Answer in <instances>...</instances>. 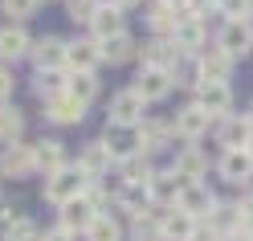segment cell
<instances>
[{"label":"cell","instance_id":"cell-1","mask_svg":"<svg viewBox=\"0 0 253 241\" xmlns=\"http://www.w3.org/2000/svg\"><path fill=\"white\" fill-rule=\"evenodd\" d=\"M90 188V176L78 168V164H66V168H57L53 176H45V184H41V196L45 204H70L74 196H82V192Z\"/></svg>","mask_w":253,"mask_h":241},{"label":"cell","instance_id":"cell-2","mask_svg":"<svg viewBox=\"0 0 253 241\" xmlns=\"http://www.w3.org/2000/svg\"><path fill=\"white\" fill-rule=\"evenodd\" d=\"M37 172V155H33V143H8L0 147V176L4 180H25V176Z\"/></svg>","mask_w":253,"mask_h":241},{"label":"cell","instance_id":"cell-3","mask_svg":"<svg viewBox=\"0 0 253 241\" xmlns=\"http://www.w3.org/2000/svg\"><path fill=\"white\" fill-rule=\"evenodd\" d=\"M216 45H220V49H225L233 61L245 57V53L253 49V21H249V17H233V21H225V25H220Z\"/></svg>","mask_w":253,"mask_h":241},{"label":"cell","instance_id":"cell-4","mask_svg":"<svg viewBox=\"0 0 253 241\" xmlns=\"http://www.w3.org/2000/svg\"><path fill=\"white\" fill-rule=\"evenodd\" d=\"M102 143L110 147V155H115V168L123 164V159L143 155V139H139V127H119V123H106Z\"/></svg>","mask_w":253,"mask_h":241},{"label":"cell","instance_id":"cell-5","mask_svg":"<svg viewBox=\"0 0 253 241\" xmlns=\"http://www.w3.org/2000/svg\"><path fill=\"white\" fill-rule=\"evenodd\" d=\"M143 110H147V102L139 98L131 86H126V90H119L115 98H110V106H106V123H119V127H139V123L147 119Z\"/></svg>","mask_w":253,"mask_h":241},{"label":"cell","instance_id":"cell-6","mask_svg":"<svg viewBox=\"0 0 253 241\" xmlns=\"http://www.w3.org/2000/svg\"><path fill=\"white\" fill-rule=\"evenodd\" d=\"M212 123H216V119H212L200 102H188L180 115L171 119V131H176L184 143H196V139H204V135H209V127H212Z\"/></svg>","mask_w":253,"mask_h":241},{"label":"cell","instance_id":"cell-7","mask_svg":"<svg viewBox=\"0 0 253 241\" xmlns=\"http://www.w3.org/2000/svg\"><path fill=\"white\" fill-rule=\"evenodd\" d=\"M98 217H102V213H98V204H94V200L86 196V192H82V196H74L70 204H61L57 225H61V229H70V233H86V229H90V225L98 221Z\"/></svg>","mask_w":253,"mask_h":241},{"label":"cell","instance_id":"cell-8","mask_svg":"<svg viewBox=\"0 0 253 241\" xmlns=\"http://www.w3.org/2000/svg\"><path fill=\"white\" fill-rule=\"evenodd\" d=\"M216 172H220V180H225V184L249 188V184H253V155H249L245 147H241V151H220Z\"/></svg>","mask_w":253,"mask_h":241},{"label":"cell","instance_id":"cell-9","mask_svg":"<svg viewBox=\"0 0 253 241\" xmlns=\"http://www.w3.org/2000/svg\"><path fill=\"white\" fill-rule=\"evenodd\" d=\"M180 196H184V180H180L171 168L151 176V184H147V200H151V208H176Z\"/></svg>","mask_w":253,"mask_h":241},{"label":"cell","instance_id":"cell-10","mask_svg":"<svg viewBox=\"0 0 253 241\" xmlns=\"http://www.w3.org/2000/svg\"><path fill=\"white\" fill-rule=\"evenodd\" d=\"M171 86H176V82H171V70H155V66H143L131 90H135L143 102H164L168 94H171Z\"/></svg>","mask_w":253,"mask_h":241},{"label":"cell","instance_id":"cell-11","mask_svg":"<svg viewBox=\"0 0 253 241\" xmlns=\"http://www.w3.org/2000/svg\"><path fill=\"white\" fill-rule=\"evenodd\" d=\"M249 139H253V123L249 115H225V119H216V143L225 151H241L249 147Z\"/></svg>","mask_w":253,"mask_h":241},{"label":"cell","instance_id":"cell-12","mask_svg":"<svg viewBox=\"0 0 253 241\" xmlns=\"http://www.w3.org/2000/svg\"><path fill=\"white\" fill-rule=\"evenodd\" d=\"M102 61V45L94 37H82V41H70L66 45V70L70 74H94Z\"/></svg>","mask_w":253,"mask_h":241},{"label":"cell","instance_id":"cell-13","mask_svg":"<svg viewBox=\"0 0 253 241\" xmlns=\"http://www.w3.org/2000/svg\"><path fill=\"white\" fill-rule=\"evenodd\" d=\"M78 168L90 176V184H98L102 176H110V168H115V155H110V147H106L102 139H94V143H86V147L78 151Z\"/></svg>","mask_w":253,"mask_h":241},{"label":"cell","instance_id":"cell-14","mask_svg":"<svg viewBox=\"0 0 253 241\" xmlns=\"http://www.w3.org/2000/svg\"><path fill=\"white\" fill-rule=\"evenodd\" d=\"M204 37H209V29H204L200 17H188V12H180V21H176V33H171V41H176V49L188 53V57H196L204 49Z\"/></svg>","mask_w":253,"mask_h":241},{"label":"cell","instance_id":"cell-15","mask_svg":"<svg viewBox=\"0 0 253 241\" xmlns=\"http://www.w3.org/2000/svg\"><path fill=\"white\" fill-rule=\"evenodd\" d=\"M196 66H200V82H229L233 57L220 49V45H204V49L196 53Z\"/></svg>","mask_w":253,"mask_h":241},{"label":"cell","instance_id":"cell-16","mask_svg":"<svg viewBox=\"0 0 253 241\" xmlns=\"http://www.w3.org/2000/svg\"><path fill=\"white\" fill-rule=\"evenodd\" d=\"M66 45L70 41H61L53 33H45L33 41V49H29V57H33V66L37 70H66Z\"/></svg>","mask_w":253,"mask_h":241},{"label":"cell","instance_id":"cell-17","mask_svg":"<svg viewBox=\"0 0 253 241\" xmlns=\"http://www.w3.org/2000/svg\"><path fill=\"white\" fill-rule=\"evenodd\" d=\"M171 172H176L184 184H200L204 176H209V155L200 147H180L176 159H171Z\"/></svg>","mask_w":253,"mask_h":241},{"label":"cell","instance_id":"cell-18","mask_svg":"<svg viewBox=\"0 0 253 241\" xmlns=\"http://www.w3.org/2000/svg\"><path fill=\"white\" fill-rule=\"evenodd\" d=\"M196 102L209 110L212 119H225L233 110V90H229V82H200L196 86Z\"/></svg>","mask_w":253,"mask_h":241},{"label":"cell","instance_id":"cell-19","mask_svg":"<svg viewBox=\"0 0 253 241\" xmlns=\"http://www.w3.org/2000/svg\"><path fill=\"white\" fill-rule=\"evenodd\" d=\"M160 229H164V241H188L200 229V221L176 204V208H160Z\"/></svg>","mask_w":253,"mask_h":241},{"label":"cell","instance_id":"cell-20","mask_svg":"<svg viewBox=\"0 0 253 241\" xmlns=\"http://www.w3.org/2000/svg\"><path fill=\"white\" fill-rule=\"evenodd\" d=\"M220 200H216V192L209 188V184H184V196H180V208H184V213H192L196 221H209V213H212V208H216Z\"/></svg>","mask_w":253,"mask_h":241},{"label":"cell","instance_id":"cell-21","mask_svg":"<svg viewBox=\"0 0 253 241\" xmlns=\"http://www.w3.org/2000/svg\"><path fill=\"white\" fill-rule=\"evenodd\" d=\"M119 33H126V25H123V12L115 8V4H98V12H94V21H90V37L94 41H110V37H119Z\"/></svg>","mask_w":253,"mask_h":241},{"label":"cell","instance_id":"cell-22","mask_svg":"<svg viewBox=\"0 0 253 241\" xmlns=\"http://www.w3.org/2000/svg\"><path fill=\"white\" fill-rule=\"evenodd\" d=\"M45 119L57 123V127H78V123L86 119V106L78 102V98H70V94H61V98L45 102Z\"/></svg>","mask_w":253,"mask_h":241},{"label":"cell","instance_id":"cell-23","mask_svg":"<svg viewBox=\"0 0 253 241\" xmlns=\"http://www.w3.org/2000/svg\"><path fill=\"white\" fill-rule=\"evenodd\" d=\"M29 49H33V37L25 33V25H4L0 29V61L29 57Z\"/></svg>","mask_w":253,"mask_h":241},{"label":"cell","instance_id":"cell-24","mask_svg":"<svg viewBox=\"0 0 253 241\" xmlns=\"http://www.w3.org/2000/svg\"><path fill=\"white\" fill-rule=\"evenodd\" d=\"M180 57H184V53L176 49V41H171V37H151V41L143 45V66H155V70H171Z\"/></svg>","mask_w":253,"mask_h":241},{"label":"cell","instance_id":"cell-25","mask_svg":"<svg viewBox=\"0 0 253 241\" xmlns=\"http://www.w3.org/2000/svg\"><path fill=\"white\" fill-rule=\"evenodd\" d=\"M33 155H37V172H41V176H53L57 168H66V143H61V139H41V143H33Z\"/></svg>","mask_w":253,"mask_h":241},{"label":"cell","instance_id":"cell-26","mask_svg":"<svg viewBox=\"0 0 253 241\" xmlns=\"http://www.w3.org/2000/svg\"><path fill=\"white\" fill-rule=\"evenodd\" d=\"M171 135H176V131H171V123H164V119H143V123H139V139H143V155H151V151H164Z\"/></svg>","mask_w":253,"mask_h":241},{"label":"cell","instance_id":"cell-27","mask_svg":"<svg viewBox=\"0 0 253 241\" xmlns=\"http://www.w3.org/2000/svg\"><path fill=\"white\" fill-rule=\"evenodd\" d=\"M66 86H70V78L61 74V70H37V74H33V94H37L41 102L61 98V94H66Z\"/></svg>","mask_w":253,"mask_h":241},{"label":"cell","instance_id":"cell-28","mask_svg":"<svg viewBox=\"0 0 253 241\" xmlns=\"http://www.w3.org/2000/svg\"><path fill=\"white\" fill-rule=\"evenodd\" d=\"M102 45V61H110V66H123V61H131L139 53V45L131 33H119V37H110V41H98Z\"/></svg>","mask_w":253,"mask_h":241},{"label":"cell","instance_id":"cell-29","mask_svg":"<svg viewBox=\"0 0 253 241\" xmlns=\"http://www.w3.org/2000/svg\"><path fill=\"white\" fill-rule=\"evenodd\" d=\"M131 241H164V229H160V208H147V213L131 217Z\"/></svg>","mask_w":253,"mask_h":241},{"label":"cell","instance_id":"cell-30","mask_svg":"<svg viewBox=\"0 0 253 241\" xmlns=\"http://www.w3.org/2000/svg\"><path fill=\"white\" fill-rule=\"evenodd\" d=\"M200 225H209V229H212V233H220V237L237 233V229H241V217H237V204H216L212 213H209V221H200Z\"/></svg>","mask_w":253,"mask_h":241},{"label":"cell","instance_id":"cell-31","mask_svg":"<svg viewBox=\"0 0 253 241\" xmlns=\"http://www.w3.org/2000/svg\"><path fill=\"white\" fill-rule=\"evenodd\" d=\"M82 241H123V221H119L115 213H102V217L82 233Z\"/></svg>","mask_w":253,"mask_h":241},{"label":"cell","instance_id":"cell-32","mask_svg":"<svg viewBox=\"0 0 253 241\" xmlns=\"http://www.w3.org/2000/svg\"><path fill=\"white\" fill-rule=\"evenodd\" d=\"M115 176H119L123 184H143V188H147L155 172H151V164H147V155H135V159H123Z\"/></svg>","mask_w":253,"mask_h":241},{"label":"cell","instance_id":"cell-33","mask_svg":"<svg viewBox=\"0 0 253 241\" xmlns=\"http://www.w3.org/2000/svg\"><path fill=\"white\" fill-rule=\"evenodd\" d=\"M21 131H25V115L17 106H0V147H8V143H17L21 139Z\"/></svg>","mask_w":253,"mask_h":241},{"label":"cell","instance_id":"cell-34","mask_svg":"<svg viewBox=\"0 0 253 241\" xmlns=\"http://www.w3.org/2000/svg\"><path fill=\"white\" fill-rule=\"evenodd\" d=\"M66 94H70V98H78L82 106H90L94 98H98V78H94V74H70Z\"/></svg>","mask_w":253,"mask_h":241},{"label":"cell","instance_id":"cell-35","mask_svg":"<svg viewBox=\"0 0 253 241\" xmlns=\"http://www.w3.org/2000/svg\"><path fill=\"white\" fill-rule=\"evenodd\" d=\"M176 21H180V12H171V8H164V4H155L151 8V17H147V29L155 37H171L176 33Z\"/></svg>","mask_w":253,"mask_h":241},{"label":"cell","instance_id":"cell-36","mask_svg":"<svg viewBox=\"0 0 253 241\" xmlns=\"http://www.w3.org/2000/svg\"><path fill=\"white\" fill-rule=\"evenodd\" d=\"M0 8H4V17H12V25H21L41 8V0H0Z\"/></svg>","mask_w":253,"mask_h":241},{"label":"cell","instance_id":"cell-37","mask_svg":"<svg viewBox=\"0 0 253 241\" xmlns=\"http://www.w3.org/2000/svg\"><path fill=\"white\" fill-rule=\"evenodd\" d=\"M4 241H41V229L33 217H17L12 221V229L4 233Z\"/></svg>","mask_w":253,"mask_h":241},{"label":"cell","instance_id":"cell-38","mask_svg":"<svg viewBox=\"0 0 253 241\" xmlns=\"http://www.w3.org/2000/svg\"><path fill=\"white\" fill-rule=\"evenodd\" d=\"M98 4H102V0H70V17L82 21V25H90L94 12H98Z\"/></svg>","mask_w":253,"mask_h":241},{"label":"cell","instance_id":"cell-39","mask_svg":"<svg viewBox=\"0 0 253 241\" xmlns=\"http://www.w3.org/2000/svg\"><path fill=\"white\" fill-rule=\"evenodd\" d=\"M237 217H241V229L253 233V192H245V196L237 200Z\"/></svg>","mask_w":253,"mask_h":241},{"label":"cell","instance_id":"cell-40","mask_svg":"<svg viewBox=\"0 0 253 241\" xmlns=\"http://www.w3.org/2000/svg\"><path fill=\"white\" fill-rule=\"evenodd\" d=\"M8 98H12V70L0 66V106H4Z\"/></svg>","mask_w":253,"mask_h":241},{"label":"cell","instance_id":"cell-41","mask_svg":"<svg viewBox=\"0 0 253 241\" xmlns=\"http://www.w3.org/2000/svg\"><path fill=\"white\" fill-rule=\"evenodd\" d=\"M21 213H17V208H12V204H4V200H0V233H8L12 229V221H17Z\"/></svg>","mask_w":253,"mask_h":241},{"label":"cell","instance_id":"cell-42","mask_svg":"<svg viewBox=\"0 0 253 241\" xmlns=\"http://www.w3.org/2000/svg\"><path fill=\"white\" fill-rule=\"evenodd\" d=\"M41 241H78V233H70V229H61V225H53V229H45V233H41Z\"/></svg>","mask_w":253,"mask_h":241},{"label":"cell","instance_id":"cell-43","mask_svg":"<svg viewBox=\"0 0 253 241\" xmlns=\"http://www.w3.org/2000/svg\"><path fill=\"white\" fill-rule=\"evenodd\" d=\"M188 241H220V233H212L209 225H200V229H196L192 237H188Z\"/></svg>","mask_w":253,"mask_h":241},{"label":"cell","instance_id":"cell-44","mask_svg":"<svg viewBox=\"0 0 253 241\" xmlns=\"http://www.w3.org/2000/svg\"><path fill=\"white\" fill-rule=\"evenodd\" d=\"M155 4H164V8H171V12H188L192 0H155Z\"/></svg>","mask_w":253,"mask_h":241},{"label":"cell","instance_id":"cell-45","mask_svg":"<svg viewBox=\"0 0 253 241\" xmlns=\"http://www.w3.org/2000/svg\"><path fill=\"white\" fill-rule=\"evenodd\" d=\"M220 241H253V233H245V229H237V233H229V237H220Z\"/></svg>","mask_w":253,"mask_h":241},{"label":"cell","instance_id":"cell-46","mask_svg":"<svg viewBox=\"0 0 253 241\" xmlns=\"http://www.w3.org/2000/svg\"><path fill=\"white\" fill-rule=\"evenodd\" d=\"M106 4H115L119 12H126V8H131V4H139V0H106Z\"/></svg>","mask_w":253,"mask_h":241},{"label":"cell","instance_id":"cell-47","mask_svg":"<svg viewBox=\"0 0 253 241\" xmlns=\"http://www.w3.org/2000/svg\"><path fill=\"white\" fill-rule=\"evenodd\" d=\"M241 12H245V17L253 21V0H241Z\"/></svg>","mask_w":253,"mask_h":241},{"label":"cell","instance_id":"cell-48","mask_svg":"<svg viewBox=\"0 0 253 241\" xmlns=\"http://www.w3.org/2000/svg\"><path fill=\"white\" fill-rule=\"evenodd\" d=\"M245 151H249V155H253V139H249V147H245Z\"/></svg>","mask_w":253,"mask_h":241},{"label":"cell","instance_id":"cell-49","mask_svg":"<svg viewBox=\"0 0 253 241\" xmlns=\"http://www.w3.org/2000/svg\"><path fill=\"white\" fill-rule=\"evenodd\" d=\"M249 123H253V106H249Z\"/></svg>","mask_w":253,"mask_h":241},{"label":"cell","instance_id":"cell-50","mask_svg":"<svg viewBox=\"0 0 253 241\" xmlns=\"http://www.w3.org/2000/svg\"><path fill=\"white\" fill-rule=\"evenodd\" d=\"M0 188H4V176H0Z\"/></svg>","mask_w":253,"mask_h":241}]
</instances>
